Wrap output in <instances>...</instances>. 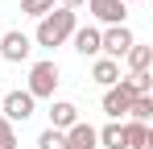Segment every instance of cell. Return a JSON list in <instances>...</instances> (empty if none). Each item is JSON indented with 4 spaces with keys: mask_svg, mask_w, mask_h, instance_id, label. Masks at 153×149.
Returning a JSON list of instances; mask_svg holds the SVG:
<instances>
[{
    "mask_svg": "<svg viewBox=\"0 0 153 149\" xmlns=\"http://www.w3.org/2000/svg\"><path fill=\"white\" fill-rule=\"evenodd\" d=\"M153 137H149V128L145 124H137V120H128L124 124V149H145Z\"/></svg>",
    "mask_w": 153,
    "mask_h": 149,
    "instance_id": "cell-12",
    "label": "cell"
},
{
    "mask_svg": "<svg viewBox=\"0 0 153 149\" xmlns=\"http://www.w3.org/2000/svg\"><path fill=\"white\" fill-rule=\"evenodd\" d=\"M149 112H153V95H132V104H128V116H132V120L145 124Z\"/></svg>",
    "mask_w": 153,
    "mask_h": 149,
    "instance_id": "cell-14",
    "label": "cell"
},
{
    "mask_svg": "<svg viewBox=\"0 0 153 149\" xmlns=\"http://www.w3.org/2000/svg\"><path fill=\"white\" fill-rule=\"evenodd\" d=\"M124 4H137V0H124Z\"/></svg>",
    "mask_w": 153,
    "mask_h": 149,
    "instance_id": "cell-21",
    "label": "cell"
},
{
    "mask_svg": "<svg viewBox=\"0 0 153 149\" xmlns=\"http://www.w3.org/2000/svg\"><path fill=\"white\" fill-rule=\"evenodd\" d=\"M29 50H33V42H29L21 29H13V33H4V37H0V58H8V62H25Z\"/></svg>",
    "mask_w": 153,
    "mask_h": 149,
    "instance_id": "cell-5",
    "label": "cell"
},
{
    "mask_svg": "<svg viewBox=\"0 0 153 149\" xmlns=\"http://www.w3.org/2000/svg\"><path fill=\"white\" fill-rule=\"evenodd\" d=\"M71 124H79V108L71 104V99H58V104L50 108V128L62 133V128H71Z\"/></svg>",
    "mask_w": 153,
    "mask_h": 149,
    "instance_id": "cell-9",
    "label": "cell"
},
{
    "mask_svg": "<svg viewBox=\"0 0 153 149\" xmlns=\"http://www.w3.org/2000/svg\"><path fill=\"white\" fill-rule=\"evenodd\" d=\"M75 33V8H50L37 25V46H62Z\"/></svg>",
    "mask_w": 153,
    "mask_h": 149,
    "instance_id": "cell-1",
    "label": "cell"
},
{
    "mask_svg": "<svg viewBox=\"0 0 153 149\" xmlns=\"http://www.w3.org/2000/svg\"><path fill=\"white\" fill-rule=\"evenodd\" d=\"M75 4H83V0H62V8H75Z\"/></svg>",
    "mask_w": 153,
    "mask_h": 149,
    "instance_id": "cell-20",
    "label": "cell"
},
{
    "mask_svg": "<svg viewBox=\"0 0 153 149\" xmlns=\"http://www.w3.org/2000/svg\"><path fill=\"white\" fill-rule=\"evenodd\" d=\"M37 149H66V133H58V128H46V133L37 137Z\"/></svg>",
    "mask_w": 153,
    "mask_h": 149,
    "instance_id": "cell-16",
    "label": "cell"
},
{
    "mask_svg": "<svg viewBox=\"0 0 153 149\" xmlns=\"http://www.w3.org/2000/svg\"><path fill=\"white\" fill-rule=\"evenodd\" d=\"M66 149H100V137H95V128L91 124H71L66 128Z\"/></svg>",
    "mask_w": 153,
    "mask_h": 149,
    "instance_id": "cell-8",
    "label": "cell"
},
{
    "mask_svg": "<svg viewBox=\"0 0 153 149\" xmlns=\"http://www.w3.org/2000/svg\"><path fill=\"white\" fill-rule=\"evenodd\" d=\"M71 37H75V50H79V54H100V29L87 25V29H75Z\"/></svg>",
    "mask_w": 153,
    "mask_h": 149,
    "instance_id": "cell-11",
    "label": "cell"
},
{
    "mask_svg": "<svg viewBox=\"0 0 153 149\" xmlns=\"http://www.w3.org/2000/svg\"><path fill=\"white\" fill-rule=\"evenodd\" d=\"M0 149H17V133H13V124L0 116Z\"/></svg>",
    "mask_w": 153,
    "mask_h": 149,
    "instance_id": "cell-19",
    "label": "cell"
},
{
    "mask_svg": "<svg viewBox=\"0 0 153 149\" xmlns=\"http://www.w3.org/2000/svg\"><path fill=\"white\" fill-rule=\"evenodd\" d=\"M50 8H54V0H21V13H29V17H37V21H42V17H46Z\"/></svg>",
    "mask_w": 153,
    "mask_h": 149,
    "instance_id": "cell-18",
    "label": "cell"
},
{
    "mask_svg": "<svg viewBox=\"0 0 153 149\" xmlns=\"http://www.w3.org/2000/svg\"><path fill=\"white\" fill-rule=\"evenodd\" d=\"M0 108H4V120H29L33 116V95L29 91H8V95H0Z\"/></svg>",
    "mask_w": 153,
    "mask_h": 149,
    "instance_id": "cell-4",
    "label": "cell"
},
{
    "mask_svg": "<svg viewBox=\"0 0 153 149\" xmlns=\"http://www.w3.org/2000/svg\"><path fill=\"white\" fill-rule=\"evenodd\" d=\"M0 95H4V91H0Z\"/></svg>",
    "mask_w": 153,
    "mask_h": 149,
    "instance_id": "cell-22",
    "label": "cell"
},
{
    "mask_svg": "<svg viewBox=\"0 0 153 149\" xmlns=\"http://www.w3.org/2000/svg\"><path fill=\"white\" fill-rule=\"evenodd\" d=\"M91 79H95L100 87H116V83H120V62H112V58H95Z\"/></svg>",
    "mask_w": 153,
    "mask_h": 149,
    "instance_id": "cell-10",
    "label": "cell"
},
{
    "mask_svg": "<svg viewBox=\"0 0 153 149\" xmlns=\"http://www.w3.org/2000/svg\"><path fill=\"white\" fill-rule=\"evenodd\" d=\"M149 83H153V79H149V71H132V74L124 79V87L132 91V95H149Z\"/></svg>",
    "mask_w": 153,
    "mask_h": 149,
    "instance_id": "cell-15",
    "label": "cell"
},
{
    "mask_svg": "<svg viewBox=\"0 0 153 149\" xmlns=\"http://www.w3.org/2000/svg\"><path fill=\"white\" fill-rule=\"evenodd\" d=\"M132 46L137 42H132V33L124 25H108V33H100V50H103V58H112V62H120Z\"/></svg>",
    "mask_w": 153,
    "mask_h": 149,
    "instance_id": "cell-2",
    "label": "cell"
},
{
    "mask_svg": "<svg viewBox=\"0 0 153 149\" xmlns=\"http://www.w3.org/2000/svg\"><path fill=\"white\" fill-rule=\"evenodd\" d=\"M124 58H128V66H132V71H149V46H132Z\"/></svg>",
    "mask_w": 153,
    "mask_h": 149,
    "instance_id": "cell-17",
    "label": "cell"
},
{
    "mask_svg": "<svg viewBox=\"0 0 153 149\" xmlns=\"http://www.w3.org/2000/svg\"><path fill=\"white\" fill-rule=\"evenodd\" d=\"M58 62H33V71H29V95H54V87H58Z\"/></svg>",
    "mask_w": 153,
    "mask_h": 149,
    "instance_id": "cell-3",
    "label": "cell"
},
{
    "mask_svg": "<svg viewBox=\"0 0 153 149\" xmlns=\"http://www.w3.org/2000/svg\"><path fill=\"white\" fill-rule=\"evenodd\" d=\"M95 137H100V145H103V149H124V124L112 120L108 128H100Z\"/></svg>",
    "mask_w": 153,
    "mask_h": 149,
    "instance_id": "cell-13",
    "label": "cell"
},
{
    "mask_svg": "<svg viewBox=\"0 0 153 149\" xmlns=\"http://www.w3.org/2000/svg\"><path fill=\"white\" fill-rule=\"evenodd\" d=\"M87 8L103 25H124V0H87Z\"/></svg>",
    "mask_w": 153,
    "mask_h": 149,
    "instance_id": "cell-6",
    "label": "cell"
},
{
    "mask_svg": "<svg viewBox=\"0 0 153 149\" xmlns=\"http://www.w3.org/2000/svg\"><path fill=\"white\" fill-rule=\"evenodd\" d=\"M128 104H132V91H128L124 83H116V87H108V91H103V112H108L112 120H120V116H124Z\"/></svg>",
    "mask_w": 153,
    "mask_h": 149,
    "instance_id": "cell-7",
    "label": "cell"
}]
</instances>
